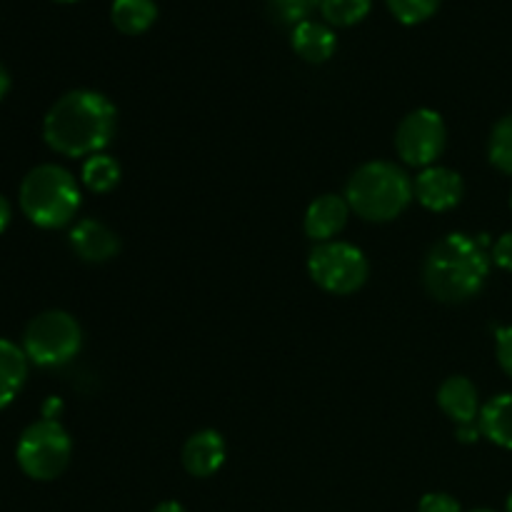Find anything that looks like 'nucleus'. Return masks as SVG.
Returning <instances> with one entry per match:
<instances>
[{
	"mask_svg": "<svg viewBox=\"0 0 512 512\" xmlns=\"http://www.w3.org/2000/svg\"><path fill=\"white\" fill-rule=\"evenodd\" d=\"M510 208H512V198H510Z\"/></svg>",
	"mask_w": 512,
	"mask_h": 512,
	"instance_id": "34",
	"label": "nucleus"
},
{
	"mask_svg": "<svg viewBox=\"0 0 512 512\" xmlns=\"http://www.w3.org/2000/svg\"><path fill=\"white\" fill-rule=\"evenodd\" d=\"M55 3H78V0H55Z\"/></svg>",
	"mask_w": 512,
	"mask_h": 512,
	"instance_id": "31",
	"label": "nucleus"
},
{
	"mask_svg": "<svg viewBox=\"0 0 512 512\" xmlns=\"http://www.w3.org/2000/svg\"><path fill=\"white\" fill-rule=\"evenodd\" d=\"M385 5L403 25H418L438 13L440 0H385Z\"/></svg>",
	"mask_w": 512,
	"mask_h": 512,
	"instance_id": "22",
	"label": "nucleus"
},
{
	"mask_svg": "<svg viewBox=\"0 0 512 512\" xmlns=\"http://www.w3.org/2000/svg\"><path fill=\"white\" fill-rule=\"evenodd\" d=\"M413 180L388 160L365 163L350 175L345 200L350 210L368 223H388L395 220L413 200Z\"/></svg>",
	"mask_w": 512,
	"mask_h": 512,
	"instance_id": "3",
	"label": "nucleus"
},
{
	"mask_svg": "<svg viewBox=\"0 0 512 512\" xmlns=\"http://www.w3.org/2000/svg\"><path fill=\"white\" fill-rule=\"evenodd\" d=\"M20 208L25 218L38 228H63L80 208L78 183L60 165H38L20 183Z\"/></svg>",
	"mask_w": 512,
	"mask_h": 512,
	"instance_id": "4",
	"label": "nucleus"
},
{
	"mask_svg": "<svg viewBox=\"0 0 512 512\" xmlns=\"http://www.w3.org/2000/svg\"><path fill=\"white\" fill-rule=\"evenodd\" d=\"M310 278L315 285L335 295H350L368 280V260L363 250L350 243H320L308 258Z\"/></svg>",
	"mask_w": 512,
	"mask_h": 512,
	"instance_id": "7",
	"label": "nucleus"
},
{
	"mask_svg": "<svg viewBox=\"0 0 512 512\" xmlns=\"http://www.w3.org/2000/svg\"><path fill=\"white\" fill-rule=\"evenodd\" d=\"M28 380V355L10 340H0V410L13 403Z\"/></svg>",
	"mask_w": 512,
	"mask_h": 512,
	"instance_id": "15",
	"label": "nucleus"
},
{
	"mask_svg": "<svg viewBox=\"0 0 512 512\" xmlns=\"http://www.w3.org/2000/svg\"><path fill=\"white\" fill-rule=\"evenodd\" d=\"M418 512H460V503L448 493H428L420 500Z\"/></svg>",
	"mask_w": 512,
	"mask_h": 512,
	"instance_id": "23",
	"label": "nucleus"
},
{
	"mask_svg": "<svg viewBox=\"0 0 512 512\" xmlns=\"http://www.w3.org/2000/svg\"><path fill=\"white\" fill-rule=\"evenodd\" d=\"M488 155L490 163H493L500 173L512 175V115H505V118L493 128Z\"/></svg>",
	"mask_w": 512,
	"mask_h": 512,
	"instance_id": "20",
	"label": "nucleus"
},
{
	"mask_svg": "<svg viewBox=\"0 0 512 512\" xmlns=\"http://www.w3.org/2000/svg\"><path fill=\"white\" fill-rule=\"evenodd\" d=\"M413 193L423 208L445 213V210H453L463 198V178L443 165H430L415 178Z\"/></svg>",
	"mask_w": 512,
	"mask_h": 512,
	"instance_id": "9",
	"label": "nucleus"
},
{
	"mask_svg": "<svg viewBox=\"0 0 512 512\" xmlns=\"http://www.w3.org/2000/svg\"><path fill=\"white\" fill-rule=\"evenodd\" d=\"M58 410H60V403H58V398H50L48 403L43 405V418H48V420H55V418H58Z\"/></svg>",
	"mask_w": 512,
	"mask_h": 512,
	"instance_id": "28",
	"label": "nucleus"
},
{
	"mask_svg": "<svg viewBox=\"0 0 512 512\" xmlns=\"http://www.w3.org/2000/svg\"><path fill=\"white\" fill-rule=\"evenodd\" d=\"M508 512H512V493H510V498H508Z\"/></svg>",
	"mask_w": 512,
	"mask_h": 512,
	"instance_id": "32",
	"label": "nucleus"
},
{
	"mask_svg": "<svg viewBox=\"0 0 512 512\" xmlns=\"http://www.w3.org/2000/svg\"><path fill=\"white\" fill-rule=\"evenodd\" d=\"M455 435H458L460 443H475V440L483 435V430H480V423H468V425H458Z\"/></svg>",
	"mask_w": 512,
	"mask_h": 512,
	"instance_id": "26",
	"label": "nucleus"
},
{
	"mask_svg": "<svg viewBox=\"0 0 512 512\" xmlns=\"http://www.w3.org/2000/svg\"><path fill=\"white\" fill-rule=\"evenodd\" d=\"M448 130H445L440 113L430 108H418L405 115L395 133V148L408 165L430 168L443 155Z\"/></svg>",
	"mask_w": 512,
	"mask_h": 512,
	"instance_id": "8",
	"label": "nucleus"
},
{
	"mask_svg": "<svg viewBox=\"0 0 512 512\" xmlns=\"http://www.w3.org/2000/svg\"><path fill=\"white\" fill-rule=\"evenodd\" d=\"M70 245H73L75 255L85 263H108L120 250L118 235L98 220H80L70 230Z\"/></svg>",
	"mask_w": 512,
	"mask_h": 512,
	"instance_id": "12",
	"label": "nucleus"
},
{
	"mask_svg": "<svg viewBox=\"0 0 512 512\" xmlns=\"http://www.w3.org/2000/svg\"><path fill=\"white\" fill-rule=\"evenodd\" d=\"M348 215V200L338 198V195H320L305 210V235L318 243H330V238H335L345 228Z\"/></svg>",
	"mask_w": 512,
	"mask_h": 512,
	"instance_id": "11",
	"label": "nucleus"
},
{
	"mask_svg": "<svg viewBox=\"0 0 512 512\" xmlns=\"http://www.w3.org/2000/svg\"><path fill=\"white\" fill-rule=\"evenodd\" d=\"M485 245L488 235L475 240L465 233H453L435 243L423 265L425 290L440 303H465L475 298L490 273Z\"/></svg>",
	"mask_w": 512,
	"mask_h": 512,
	"instance_id": "2",
	"label": "nucleus"
},
{
	"mask_svg": "<svg viewBox=\"0 0 512 512\" xmlns=\"http://www.w3.org/2000/svg\"><path fill=\"white\" fill-rule=\"evenodd\" d=\"M8 90H10V75H8V70L3 68V63H0V100L8 95Z\"/></svg>",
	"mask_w": 512,
	"mask_h": 512,
	"instance_id": "29",
	"label": "nucleus"
},
{
	"mask_svg": "<svg viewBox=\"0 0 512 512\" xmlns=\"http://www.w3.org/2000/svg\"><path fill=\"white\" fill-rule=\"evenodd\" d=\"M290 45L303 58L305 63H325L333 58L335 48H338V35L328 23H318V20H303L290 33Z\"/></svg>",
	"mask_w": 512,
	"mask_h": 512,
	"instance_id": "14",
	"label": "nucleus"
},
{
	"mask_svg": "<svg viewBox=\"0 0 512 512\" xmlns=\"http://www.w3.org/2000/svg\"><path fill=\"white\" fill-rule=\"evenodd\" d=\"M373 0H323L320 13L330 28H350L368 18Z\"/></svg>",
	"mask_w": 512,
	"mask_h": 512,
	"instance_id": "19",
	"label": "nucleus"
},
{
	"mask_svg": "<svg viewBox=\"0 0 512 512\" xmlns=\"http://www.w3.org/2000/svg\"><path fill=\"white\" fill-rule=\"evenodd\" d=\"M83 333L78 320L65 310H45L35 315L23 335V350L28 360L43 368H58L78 355Z\"/></svg>",
	"mask_w": 512,
	"mask_h": 512,
	"instance_id": "6",
	"label": "nucleus"
},
{
	"mask_svg": "<svg viewBox=\"0 0 512 512\" xmlns=\"http://www.w3.org/2000/svg\"><path fill=\"white\" fill-rule=\"evenodd\" d=\"M225 463V440L218 430H198L183 445V465L193 478H210Z\"/></svg>",
	"mask_w": 512,
	"mask_h": 512,
	"instance_id": "10",
	"label": "nucleus"
},
{
	"mask_svg": "<svg viewBox=\"0 0 512 512\" xmlns=\"http://www.w3.org/2000/svg\"><path fill=\"white\" fill-rule=\"evenodd\" d=\"M115 125L118 110L103 93L70 90L45 113L43 138L65 158H90L108 148Z\"/></svg>",
	"mask_w": 512,
	"mask_h": 512,
	"instance_id": "1",
	"label": "nucleus"
},
{
	"mask_svg": "<svg viewBox=\"0 0 512 512\" xmlns=\"http://www.w3.org/2000/svg\"><path fill=\"white\" fill-rule=\"evenodd\" d=\"M493 260L500 265V268L512 270V233H505L503 238H500L498 243H495Z\"/></svg>",
	"mask_w": 512,
	"mask_h": 512,
	"instance_id": "25",
	"label": "nucleus"
},
{
	"mask_svg": "<svg viewBox=\"0 0 512 512\" xmlns=\"http://www.w3.org/2000/svg\"><path fill=\"white\" fill-rule=\"evenodd\" d=\"M480 430L500 448L512 450V395H498L480 410Z\"/></svg>",
	"mask_w": 512,
	"mask_h": 512,
	"instance_id": "17",
	"label": "nucleus"
},
{
	"mask_svg": "<svg viewBox=\"0 0 512 512\" xmlns=\"http://www.w3.org/2000/svg\"><path fill=\"white\" fill-rule=\"evenodd\" d=\"M498 363L512 378V328L498 330Z\"/></svg>",
	"mask_w": 512,
	"mask_h": 512,
	"instance_id": "24",
	"label": "nucleus"
},
{
	"mask_svg": "<svg viewBox=\"0 0 512 512\" xmlns=\"http://www.w3.org/2000/svg\"><path fill=\"white\" fill-rule=\"evenodd\" d=\"M70 455H73V443L70 435L58 420H35L20 433L15 458H18L20 470L28 478L48 483L63 475L68 468Z\"/></svg>",
	"mask_w": 512,
	"mask_h": 512,
	"instance_id": "5",
	"label": "nucleus"
},
{
	"mask_svg": "<svg viewBox=\"0 0 512 512\" xmlns=\"http://www.w3.org/2000/svg\"><path fill=\"white\" fill-rule=\"evenodd\" d=\"M8 223H10V203H8V198L0 193V233L8 228Z\"/></svg>",
	"mask_w": 512,
	"mask_h": 512,
	"instance_id": "27",
	"label": "nucleus"
},
{
	"mask_svg": "<svg viewBox=\"0 0 512 512\" xmlns=\"http://www.w3.org/2000/svg\"><path fill=\"white\" fill-rule=\"evenodd\" d=\"M153 512H188V510H185L180 503H173V500H168V503H160Z\"/></svg>",
	"mask_w": 512,
	"mask_h": 512,
	"instance_id": "30",
	"label": "nucleus"
},
{
	"mask_svg": "<svg viewBox=\"0 0 512 512\" xmlns=\"http://www.w3.org/2000/svg\"><path fill=\"white\" fill-rule=\"evenodd\" d=\"M83 185L93 193H110L120 183V165L110 155H90L83 163Z\"/></svg>",
	"mask_w": 512,
	"mask_h": 512,
	"instance_id": "18",
	"label": "nucleus"
},
{
	"mask_svg": "<svg viewBox=\"0 0 512 512\" xmlns=\"http://www.w3.org/2000/svg\"><path fill=\"white\" fill-rule=\"evenodd\" d=\"M110 20L123 35H143L158 20L155 0H113Z\"/></svg>",
	"mask_w": 512,
	"mask_h": 512,
	"instance_id": "16",
	"label": "nucleus"
},
{
	"mask_svg": "<svg viewBox=\"0 0 512 512\" xmlns=\"http://www.w3.org/2000/svg\"><path fill=\"white\" fill-rule=\"evenodd\" d=\"M268 3L270 15L278 20L280 25H298L303 20H310V15L320 8L323 0H265Z\"/></svg>",
	"mask_w": 512,
	"mask_h": 512,
	"instance_id": "21",
	"label": "nucleus"
},
{
	"mask_svg": "<svg viewBox=\"0 0 512 512\" xmlns=\"http://www.w3.org/2000/svg\"><path fill=\"white\" fill-rule=\"evenodd\" d=\"M438 405L458 425L478 423L475 418H480L478 388L473 385V380L463 378V375H453V378H448L440 385Z\"/></svg>",
	"mask_w": 512,
	"mask_h": 512,
	"instance_id": "13",
	"label": "nucleus"
},
{
	"mask_svg": "<svg viewBox=\"0 0 512 512\" xmlns=\"http://www.w3.org/2000/svg\"><path fill=\"white\" fill-rule=\"evenodd\" d=\"M475 512H493V510H475Z\"/></svg>",
	"mask_w": 512,
	"mask_h": 512,
	"instance_id": "33",
	"label": "nucleus"
}]
</instances>
